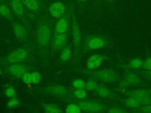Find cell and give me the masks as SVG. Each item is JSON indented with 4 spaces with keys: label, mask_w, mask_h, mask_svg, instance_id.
Masks as SVG:
<instances>
[{
    "label": "cell",
    "mask_w": 151,
    "mask_h": 113,
    "mask_svg": "<svg viewBox=\"0 0 151 113\" xmlns=\"http://www.w3.org/2000/svg\"><path fill=\"white\" fill-rule=\"evenodd\" d=\"M78 105L81 110L91 112H107L109 108L106 105L91 101H83L80 102Z\"/></svg>",
    "instance_id": "obj_3"
},
{
    "label": "cell",
    "mask_w": 151,
    "mask_h": 113,
    "mask_svg": "<svg viewBox=\"0 0 151 113\" xmlns=\"http://www.w3.org/2000/svg\"><path fill=\"white\" fill-rule=\"evenodd\" d=\"M24 3L27 8L32 11H36L39 8L37 0H24Z\"/></svg>",
    "instance_id": "obj_21"
},
{
    "label": "cell",
    "mask_w": 151,
    "mask_h": 113,
    "mask_svg": "<svg viewBox=\"0 0 151 113\" xmlns=\"http://www.w3.org/2000/svg\"><path fill=\"white\" fill-rule=\"evenodd\" d=\"M120 102L124 106L129 108L137 109L142 107L139 101L133 97H129V98H123L120 99Z\"/></svg>",
    "instance_id": "obj_16"
},
{
    "label": "cell",
    "mask_w": 151,
    "mask_h": 113,
    "mask_svg": "<svg viewBox=\"0 0 151 113\" xmlns=\"http://www.w3.org/2000/svg\"><path fill=\"white\" fill-rule=\"evenodd\" d=\"M123 78L128 82L130 86L139 85L142 83V79L137 73L132 69H124Z\"/></svg>",
    "instance_id": "obj_8"
},
{
    "label": "cell",
    "mask_w": 151,
    "mask_h": 113,
    "mask_svg": "<svg viewBox=\"0 0 151 113\" xmlns=\"http://www.w3.org/2000/svg\"><path fill=\"white\" fill-rule=\"evenodd\" d=\"M67 41V35L65 33L58 34L54 38L52 44L55 49L60 50L64 48Z\"/></svg>",
    "instance_id": "obj_14"
},
{
    "label": "cell",
    "mask_w": 151,
    "mask_h": 113,
    "mask_svg": "<svg viewBox=\"0 0 151 113\" xmlns=\"http://www.w3.org/2000/svg\"><path fill=\"white\" fill-rule=\"evenodd\" d=\"M1 68H0V74H1Z\"/></svg>",
    "instance_id": "obj_40"
},
{
    "label": "cell",
    "mask_w": 151,
    "mask_h": 113,
    "mask_svg": "<svg viewBox=\"0 0 151 113\" xmlns=\"http://www.w3.org/2000/svg\"><path fill=\"white\" fill-rule=\"evenodd\" d=\"M72 32L74 45L76 49H78L80 48L81 44V33L79 26L74 19L73 20L72 22Z\"/></svg>",
    "instance_id": "obj_13"
},
{
    "label": "cell",
    "mask_w": 151,
    "mask_h": 113,
    "mask_svg": "<svg viewBox=\"0 0 151 113\" xmlns=\"http://www.w3.org/2000/svg\"><path fill=\"white\" fill-rule=\"evenodd\" d=\"M81 109L80 106L75 104H70L67 105L65 112L67 113H80Z\"/></svg>",
    "instance_id": "obj_24"
},
{
    "label": "cell",
    "mask_w": 151,
    "mask_h": 113,
    "mask_svg": "<svg viewBox=\"0 0 151 113\" xmlns=\"http://www.w3.org/2000/svg\"><path fill=\"white\" fill-rule=\"evenodd\" d=\"M142 68L145 70H151V57H147L143 61Z\"/></svg>",
    "instance_id": "obj_34"
},
{
    "label": "cell",
    "mask_w": 151,
    "mask_h": 113,
    "mask_svg": "<svg viewBox=\"0 0 151 113\" xmlns=\"http://www.w3.org/2000/svg\"><path fill=\"white\" fill-rule=\"evenodd\" d=\"M107 112L109 113H125L127 112V110L126 109H123L120 107H114L109 108Z\"/></svg>",
    "instance_id": "obj_31"
},
{
    "label": "cell",
    "mask_w": 151,
    "mask_h": 113,
    "mask_svg": "<svg viewBox=\"0 0 151 113\" xmlns=\"http://www.w3.org/2000/svg\"><path fill=\"white\" fill-rule=\"evenodd\" d=\"M94 91L99 97L103 98L111 101H116L119 99V96L116 92L104 86L98 85Z\"/></svg>",
    "instance_id": "obj_4"
},
{
    "label": "cell",
    "mask_w": 151,
    "mask_h": 113,
    "mask_svg": "<svg viewBox=\"0 0 151 113\" xmlns=\"http://www.w3.org/2000/svg\"><path fill=\"white\" fill-rule=\"evenodd\" d=\"M124 94L130 97H133L138 101L148 97L151 95V88L147 89H135V90H129L126 91Z\"/></svg>",
    "instance_id": "obj_9"
},
{
    "label": "cell",
    "mask_w": 151,
    "mask_h": 113,
    "mask_svg": "<svg viewBox=\"0 0 151 113\" xmlns=\"http://www.w3.org/2000/svg\"><path fill=\"white\" fill-rule=\"evenodd\" d=\"M41 79V76L40 72L37 71H34L31 73V82L34 84H38Z\"/></svg>",
    "instance_id": "obj_28"
},
{
    "label": "cell",
    "mask_w": 151,
    "mask_h": 113,
    "mask_svg": "<svg viewBox=\"0 0 151 113\" xmlns=\"http://www.w3.org/2000/svg\"><path fill=\"white\" fill-rule=\"evenodd\" d=\"M45 91L51 95L57 96H64L67 94L66 89L61 85L48 87L45 88Z\"/></svg>",
    "instance_id": "obj_15"
},
{
    "label": "cell",
    "mask_w": 151,
    "mask_h": 113,
    "mask_svg": "<svg viewBox=\"0 0 151 113\" xmlns=\"http://www.w3.org/2000/svg\"><path fill=\"white\" fill-rule=\"evenodd\" d=\"M11 6L16 15L21 16L24 14V6L21 0H11Z\"/></svg>",
    "instance_id": "obj_17"
},
{
    "label": "cell",
    "mask_w": 151,
    "mask_h": 113,
    "mask_svg": "<svg viewBox=\"0 0 151 113\" xmlns=\"http://www.w3.org/2000/svg\"><path fill=\"white\" fill-rule=\"evenodd\" d=\"M0 15L6 18H11V12L10 9L6 5H0Z\"/></svg>",
    "instance_id": "obj_26"
},
{
    "label": "cell",
    "mask_w": 151,
    "mask_h": 113,
    "mask_svg": "<svg viewBox=\"0 0 151 113\" xmlns=\"http://www.w3.org/2000/svg\"><path fill=\"white\" fill-rule=\"evenodd\" d=\"M74 96L78 99H84L87 97V92L84 88L77 89L74 92Z\"/></svg>",
    "instance_id": "obj_30"
},
{
    "label": "cell",
    "mask_w": 151,
    "mask_h": 113,
    "mask_svg": "<svg viewBox=\"0 0 151 113\" xmlns=\"http://www.w3.org/2000/svg\"><path fill=\"white\" fill-rule=\"evenodd\" d=\"M51 15L54 18H60L65 12V6L64 4L60 2H56L51 5L49 8Z\"/></svg>",
    "instance_id": "obj_10"
},
{
    "label": "cell",
    "mask_w": 151,
    "mask_h": 113,
    "mask_svg": "<svg viewBox=\"0 0 151 113\" xmlns=\"http://www.w3.org/2000/svg\"><path fill=\"white\" fill-rule=\"evenodd\" d=\"M5 95L6 97L12 98L15 97V91L14 88L12 87H9L7 88L5 90Z\"/></svg>",
    "instance_id": "obj_33"
},
{
    "label": "cell",
    "mask_w": 151,
    "mask_h": 113,
    "mask_svg": "<svg viewBox=\"0 0 151 113\" xmlns=\"http://www.w3.org/2000/svg\"><path fill=\"white\" fill-rule=\"evenodd\" d=\"M14 31L16 37L19 39H22L25 35V31L24 27L19 24H15L14 26Z\"/></svg>",
    "instance_id": "obj_19"
},
{
    "label": "cell",
    "mask_w": 151,
    "mask_h": 113,
    "mask_svg": "<svg viewBox=\"0 0 151 113\" xmlns=\"http://www.w3.org/2000/svg\"><path fill=\"white\" fill-rule=\"evenodd\" d=\"M27 56V51L24 48H19L11 52L6 58L7 61L11 64H17L24 60Z\"/></svg>",
    "instance_id": "obj_5"
},
{
    "label": "cell",
    "mask_w": 151,
    "mask_h": 113,
    "mask_svg": "<svg viewBox=\"0 0 151 113\" xmlns=\"http://www.w3.org/2000/svg\"><path fill=\"white\" fill-rule=\"evenodd\" d=\"M136 73H137L141 77L145 78L146 79H149L151 81V70H140L138 69H132Z\"/></svg>",
    "instance_id": "obj_25"
},
{
    "label": "cell",
    "mask_w": 151,
    "mask_h": 113,
    "mask_svg": "<svg viewBox=\"0 0 151 113\" xmlns=\"http://www.w3.org/2000/svg\"><path fill=\"white\" fill-rule=\"evenodd\" d=\"M22 81L27 84V85H29L30 84H31V74L29 72H25L24 75L22 76L21 77Z\"/></svg>",
    "instance_id": "obj_32"
},
{
    "label": "cell",
    "mask_w": 151,
    "mask_h": 113,
    "mask_svg": "<svg viewBox=\"0 0 151 113\" xmlns=\"http://www.w3.org/2000/svg\"><path fill=\"white\" fill-rule=\"evenodd\" d=\"M119 82V85L116 88H114V90L117 92L124 93L127 90V88L130 86V85L123 78V79L121 78V79Z\"/></svg>",
    "instance_id": "obj_20"
},
{
    "label": "cell",
    "mask_w": 151,
    "mask_h": 113,
    "mask_svg": "<svg viewBox=\"0 0 151 113\" xmlns=\"http://www.w3.org/2000/svg\"><path fill=\"white\" fill-rule=\"evenodd\" d=\"M19 104V101L17 98H11L8 102L7 103V105L8 107L9 108H12V107H15L16 106H17Z\"/></svg>",
    "instance_id": "obj_37"
},
{
    "label": "cell",
    "mask_w": 151,
    "mask_h": 113,
    "mask_svg": "<svg viewBox=\"0 0 151 113\" xmlns=\"http://www.w3.org/2000/svg\"><path fill=\"white\" fill-rule=\"evenodd\" d=\"M9 73L13 77L17 78H21L24 74L26 72L25 67L20 64H13L8 68Z\"/></svg>",
    "instance_id": "obj_12"
},
{
    "label": "cell",
    "mask_w": 151,
    "mask_h": 113,
    "mask_svg": "<svg viewBox=\"0 0 151 113\" xmlns=\"http://www.w3.org/2000/svg\"><path fill=\"white\" fill-rule=\"evenodd\" d=\"M2 1V0H0V1Z\"/></svg>",
    "instance_id": "obj_41"
},
{
    "label": "cell",
    "mask_w": 151,
    "mask_h": 113,
    "mask_svg": "<svg viewBox=\"0 0 151 113\" xmlns=\"http://www.w3.org/2000/svg\"><path fill=\"white\" fill-rule=\"evenodd\" d=\"M107 58V56L101 54H94L91 55L87 61L86 65L87 69L89 70L97 69Z\"/></svg>",
    "instance_id": "obj_7"
},
{
    "label": "cell",
    "mask_w": 151,
    "mask_h": 113,
    "mask_svg": "<svg viewBox=\"0 0 151 113\" xmlns=\"http://www.w3.org/2000/svg\"><path fill=\"white\" fill-rule=\"evenodd\" d=\"M78 1H80V2H86V1H87V0H78Z\"/></svg>",
    "instance_id": "obj_38"
},
{
    "label": "cell",
    "mask_w": 151,
    "mask_h": 113,
    "mask_svg": "<svg viewBox=\"0 0 151 113\" xmlns=\"http://www.w3.org/2000/svg\"><path fill=\"white\" fill-rule=\"evenodd\" d=\"M136 111L145 113H151V105L140 107L137 108V110L136 109Z\"/></svg>",
    "instance_id": "obj_35"
},
{
    "label": "cell",
    "mask_w": 151,
    "mask_h": 113,
    "mask_svg": "<svg viewBox=\"0 0 151 113\" xmlns=\"http://www.w3.org/2000/svg\"><path fill=\"white\" fill-rule=\"evenodd\" d=\"M98 84L95 80L90 79L87 81V82L86 84L85 89L87 91H94L96 89V88L97 87Z\"/></svg>",
    "instance_id": "obj_29"
},
{
    "label": "cell",
    "mask_w": 151,
    "mask_h": 113,
    "mask_svg": "<svg viewBox=\"0 0 151 113\" xmlns=\"http://www.w3.org/2000/svg\"><path fill=\"white\" fill-rule=\"evenodd\" d=\"M86 82L82 79H76L73 81L72 85L76 89H82L85 88Z\"/></svg>",
    "instance_id": "obj_27"
},
{
    "label": "cell",
    "mask_w": 151,
    "mask_h": 113,
    "mask_svg": "<svg viewBox=\"0 0 151 113\" xmlns=\"http://www.w3.org/2000/svg\"><path fill=\"white\" fill-rule=\"evenodd\" d=\"M109 1H114V0H109Z\"/></svg>",
    "instance_id": "obj_39"
},
{
    "label": "cell",
    "mask_w": 151,
    "mask_h": 113,
    "mask_svg": "<svg viewBox=\"0 0 151 113\" xmlns=\"http://www.w3.org/2000/svg\"><path fill=\"white\" fill-rule=\"evenodd\" d=\"M51 35L50 28L46 25H41L39 26L37 31V39L41 45H45L49 42Z\"/></svg>",
    "instance_id": "obj_6"
},
{
    "label": "cell",
    "mask_w": 151,
    "mask_h": 113,
    "mask_svg": "<svg viewBox=\"0 0 151 113\" xmlns=\"http://www.w3.org/2000/svg\"><path fill=\"white\" fill-rule=\"evenodd\" d=\"M68 22L65 18L60 19L56 24L55 30L58 34L65 33L68 29Z\"/></svg>",
    "instance_id": "obj_18"
},
{
    "label": "cell",
    "mask_w": 151,
    "mask_h": 113,
    "mask_svg": "<svg viewBox=\"0 0 151 113\" xmlns=\"http://www.w3.org/2000/svg\"><path fill=\"white\" fill-rule=\"evenodd\" d=\"M86 74L91 77L106 83L119 82L121 79L120 74L112 68H107L96 71L89 70Z\"/></svg>",
    "instance_id": "obj_1"
},
{
    "label": "cell",
    "mask_w": 151,
    "mask_h": 113,
    "mask_svg": "<svg viewBox=\"0 0 151 113\" xmlns=\"http://www.w3.org/2000/svg\"><path fill=\"white\" fill-rule=\"evenodd\" d=\"M139 102L140 103L142 106H145V105H151V97L150 96L141 99L139 100Z\"/></svg>",
    "instance_id": "obj_36"
},
{
    "label": "cell",
    "mask_w": 151,
    "mask_h": 113,
    "mask_svg": "<svg viewBox=\"0 0 151 113\" xmlns=\"http://www.w3.org/2000/svg\"><path fill=\"white\" fill-rule=\"evenodd\" d=\"M71 55V48L70 46H68V47L64 48L63 49L61 53L60 58L63 61H66L70 59Z\"/></svg>",
    "instance_id": "obj_23"
},
{
    "label": "cell",
    "mask_w": 151,
    "mask_h": 113,
    "mask_svg": "<svg viewBox=\"0 0 151 113\" xmlns=\"http://www.w3.org/2000/svg\"><path fill=\"white\" fill-rule=\"evenodd\" d=\"M143 60L139 58L132 59L127 64H122L119 65V67L123 69H138L142 68Z\"/></svg>",
    "instance_id": "obj_11"
},
{
    "label": "cell",
    "mask_w": 151,
    "mask_h": 113,
    "mask_svg": "<svg viewBox=\"0 0 151 113\" xmlns=\"http://www.w3.org/2000/svg\"><path fill=\"white\" fill-rule=\"evenodd\" d=\"M112 41L103 35H94L90 37L86 43V48L88 50H96L111 45Z\"/></svg>",
    "instance_id": "obj_2"
},
{
    "label": "cell",
    "mask_w": 151,
    "mask_h": 113,
    "mask_svg": "<svg viewBox=\"0 0 151 113\" xmlns=\"http://www.w3.org/2000/svg\"><path fill=\"white\" fill-rule=\"evenodd\" d=\"M44 110L47 113H60L62 111L56 105L53 104H45L44 105Z\"/></svg>",
    "instance_id": "obj_22"
}]
</instances>
